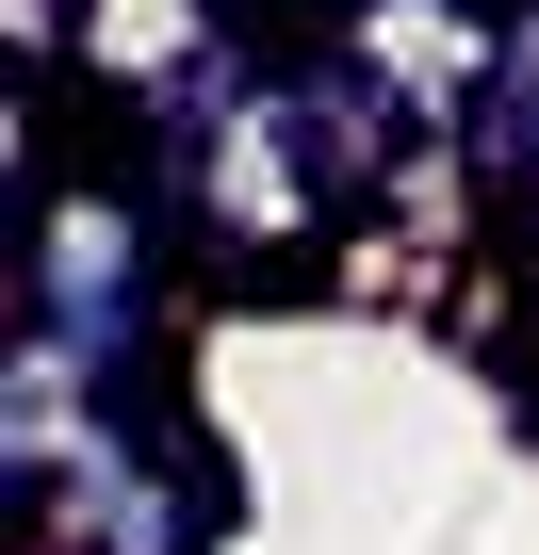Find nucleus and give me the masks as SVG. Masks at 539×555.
I'll return each instance as SVG.
<instances>
[{
	"mask_svg": "<svg viewBox=\"0 0 539 555\" xmlns=\"http://www.w3.org/2000/svg\"><path fill=\"white\" fill-rule=\"evenodd\" d=\"M180 212L131 147H66V99H34V147H17V360L66 409H131L164 392V344H180Z\"/></svg>",
	"mask_w": 539,
	"mask_h": 555,
	"instance_id": "nucleus-1",
	"label": "nucleus"
},
{
	"mask_svg": "<svg viewBox=\"0 0 539 555\" xmlns=\"http://www.w3.org/2000/svg\"><path fill=\"white\" fill-rule=\"evenodd\" d=\"M17 555H34V539H17Z\"/></svg>",
	"mask_w": 539,
	"mask_h": 555,
	"instance_id": "nucleus-3",
	"label": "nucleus"
},
{
	"mask_svg": "<svg viewBox=\"0 0 539 555\" xmlns=\"http://www.w3.org/2000/svg\"><path fill=\"white\" fill-rule=\"evenodd\" d=\"M261 34H344V17H376V0H245Z\"/></svg>",
	"mask_w": 539,
	"mask_h": 555,
	"instance_id": "nucleus-2",
	"label": "nucleus"
}]
</instances>
